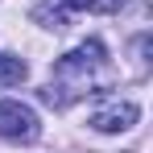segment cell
Here are the masks:
<instances>
[{"label": "cell", "mask_w": 153, "mask_h": 153, "mask_svg": "<svg viewBox=\"0 0 153 153\" xmlns=\"http://www.w3.org/2000/svg\"><path fill=\"white\" fill-rule=\"evenodd\" d=\"M112 83V66H108V54H103V42H83L79 50L62 54L54 62L50 83L42 87V103L50 108H71L83 95H95V91H108Z\"/></svg>", "instance_id": "cell-1"}, {"label": "cell", "mask_w": 153, "mask_h": 153, "mask_svg": "<svg viewBox=\"0 0 153 153\" xmlns=\"http://www.w3.org/2000/svg\"><path fill=\"white\" fill-rule=\"evenodd\" d=\"M42 137V124H37V112L25 108L17 100H0V141H13V145H29Z\"/></svg>", "instance_id": "cell-2"}, {"label": "cell", "mask_w": 153, "mask_h": 153, "mask_svg": "<svg viewBox=\"0 0 153 153\" xmlns=\"http://www.w3.org/2000/svg\"><path fill=\"white\" fill-rule=\"evenodd\" d=\"M137 116H141V108L132 100H103L100 108L91 112L87 124L95 128V132H128V128L137 124Z\"/></svg>", "instance_id": "cell-3"}, {"label": "cell", "mask_w": 153, "mask_h": 153, "mask_svg": "<svg viewBox=\"0 0 153 153\" xmlns=\"http://www.w3.org/2000/svg\"><path fill=\"white\" fill-rule=\"evenodd\" d=\"M33 21L46 29H66L71 25V8L62 4V0H42L37 8H33Z\"/></svg>", "instance_id": "cell-4"}, {"label": "cell", "mask_w": 153, "mask_h": 153, "mask_svg": "<svg viewBox=\"0 0 153 153\" xmlns=\"http://www.w3.org/2000/svg\"><path fill=\"white\" fill-rule=\"evenodd\" d=\"M25 75H29L25 58H17V54H0V83H4V87L25 83Z\"/></svg>", "instance_id": "cell-5"}, {"label": "cell", "mask_w": 153, "mask_h": 153, "mask_svg": "<svg viewBox=\"0 0 153 153\" xmlns=\"http://www.w3.org/2000/svg\"><path fill=\"white\" fill-rule=\"evenodd\" d=\"M62 4H66L71 13H75V8H91V0H62Z\"/></svg>", "instance_id": "cell-6"}]
</instances>
